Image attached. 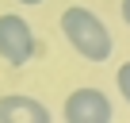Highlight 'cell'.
<instances>
[{
    "label": "cell",
    "mask_w": 130,
    "mask_h": 123,
    "mask_svg": "<svg viewBox=\"0 0 130 123\" xmlns=\"http://www.w3.org/2000/svg\"><path fill=\"white\" fill-rule=\"evenodd\" d=\"M50 108L35 96H4L0 100V123H50Z\"/></svg>",
    "instance_id": "4"
},
{
    "label": "cell",
    "mask_w": 130,
    "mask_h": 123,
    "mask_svg": "<svg viewBox=\"0 0 130 123\" xmlns=\"http://www.w3.org/2000/svg\"><path fill=\"white\" fill-rule=\"evenodd\" d=\"M115 85H119V96L130 104V61H122V66H119V77H115Z\"/></svg>",
    "instance_id": "5"
},
{
    "label": "cell",
    "mask_w": 130,
    "mask_h": 123,
    "mask_svg": "<svg viewBox=\"0 0 130 123\" xmlns=\"http://www.w3.org/2000/svg\"><path fill=\"white\" fill-rule=\"evenodd\" d=\"M61 119L65 123H111L115 108H111L107 92H100V89H77V92L65 96Z\"/></svg>",
    "instance_id": "3"
},
{
    "label": "cell",
    "mask_w": 130,
    "mask_h": 123,
    "mask_svg": "<svg viewBox=\"0 0 130 123\" xmlns=\"http://www.w3.org/2000/svg\"><path fill=\"white\" fill-rule=\"evenodd\" d=\"M35 27L23 19V16H15V12H4L0 16V58L8 61L12 69H23L27 61L35 58Z\"/></svg>",
    "instance_id": "2"
},
{
    "label": "cell",
    "mask_w": 130,
    "mask_h": 123,
    "mask_svg": "<svg viewBox=\"0 0 130 123\" xmlns=\"http://www.w3.org/2000/svg\"><path fill=\"white\" fill-rule=\"evenodd\" d=\"M19 4H27V8H38V4H46V0H19Z\"/></svg>",
    "instance_id": "7"
},
{
    "label": "cell",
    "mask_w": 130,
    "mask_h": 123,
    "mask_svg": "<svg viewBox=\"0 0 130 123\" xmlns=\"http://www.w3.org/2000/svg\"><path fill=\"white\" fill-rule=\"evenodd\" d=\"M119 12H122V23L130 27V0H122V8H119Z\"/></svg>",
    "instance_id": "6"
},
{
    "label": "cell",
    "mask_w": 130,
    "mask_h": 123,
    "mask_svg": "<svg viewBox=\"0 0 130 123\" xmlns=\"http://www.w3.org/2000/svg\"><path fill=\"white\" fill-rule=\"evenodd\" d=\"M61 35L69 39V46L84 61H96V66L115 54V39H111L107 23L96 12H88L84 4H69V8L61 12Z\"/></svg>",
    "instance_id": "1"
}]
</instances>
